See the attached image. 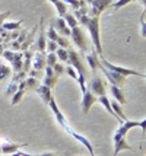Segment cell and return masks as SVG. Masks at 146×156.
<instances>
[{
	"mask_svg": "<svg viewBox=\"0 0 146 156\" xmlns=\"http://www.w3.org/2000/svg\"><path fill=\"white\" fill-rule=\"evenodd\" d=\"M110 92H111V96L114 98V101H117L118 104L124 105L126 104V98H124V92H123V88H117V86H110Z\"/></svg>",
	"mask_w": 146,
	"mask_h": 156,
	"instance_id": "cell-20",
	"label": "cell"
},
{
	"mask_svg": "<svg viewBox=\"0 0 146 156\" xmlns=\"http://www.w3.org/2000/svg\"><path fill=\"white\" fill-rule=\"evenodd\" d=\"M97 102V96L94 95L91 90H85L84 92V96H82V102H80V105H82V114H88V111L92 108V105Z\"/></svg>",
	"mask_w": 146,
	"mask_h": 156,
	"instance_id": "cell-12",
	"label": "cell"
},
{
	"mask_svg": "<svg viewBox=\"0 0 146 156\" xmlns=\"http://www.w3.org/2000/svg\"><path fill=\"white\" fill-rule=\"evenodd\" d=\"M123 150H133L132 146L126 142V137L124 139H120L117 142H114V155L112 156H118V153L123 152Z\"/></svg>",
	"mask_w": 146,
	"mask_h": 156,
	"instance_id": "cell-21",
	"label": "cell"
},
{
	"mask_svg": "<svg viewBox=\"0 0 146 156\" xmlns=\"http://www.w3.org/2000/svg\"><path fill=\"white\" fill-rule=\"evenodd\" d=\"M25 35H27V31H22V35H21V38H19V41H18V42H22V41H23V38H25Z\"/></svg>",
	"mask_w": 146,
	"mask_h": 156,
	"instance_id": "cell-42",
	"label": "cell"
},
{
	"mask_svg": "<svg viewBox=\"0 0 146 156\" xmlns=\"http://www.w3.org/2000/svg\"><path fill=\"white\" fill-rule=\"evenodd\" d=\"M45 61H47V66H48V67H53V66L57 63L56 53H47V55H45Z\"/></svg>",
	"mask_w": 146,
	"mask_h": 156,
	"instance_id": "cell-32",
	"label": "cell"
},
{
	"mask_svg": "<svg viewBox=\"0 0 146 156\" xmlns=\"http://www.w3.org/2000/svg\"><path fill=\"white\" fill-rule=\"evenodd\" d=\"M15 55H16V51H5V53H3V57H5L9 63H12V61L15 60Z\"/></svg>",
	"mask_w": 146,
	"mask_h": 156,
	"instance_id": "cell-38",
	"label": "cell"
},
{
	"mask_svg": "<svg viewBox=\"0 0 146 156\" xmlns=\"http://www.w3.org/2000/svg\"><path fill=\"white\" fill-rule=\"evenodd\" d=\"M48 105H50V108H51V111H53V114H54V118H56V121L60 124V127H67L69 124H67V120H66V117L63 115V112L59 109V107H57V102L56 99H54V96L50 99L48 102Z\"/></svg>",
	"mask_w": 146,
	"mask_h": 156,
	"instance_id": "cell-11",
	"label": "cell"
},
{
	"mask_svg": "<svg viewBox=\"0 0 146 156\" xmlns=\"http://www.w3.org/2000/svg\"><path fill=\"white\" fill-rule=\"evenodd\" d=\"M85 3H86V5H91V3H92V0H85Z\"/></svg>",
	"mask_w": 146,
	"mask_h": 156,
	"instance_id": "cell-44",
	"label": "cell"
},
{
	"mask_svg": "<svg viewBox=\"0 0 146 156\" xmlns=\"http://www.w3.org/2000/svg\"><path fill=\"white\" fill-rule=\"evenodd\" d=\"M12 75V69L5 63H0V80H5L7 76Z\"/></svg>",
	"mask_w": 146,
	"mask_h": 156,
	"instance_id": "cell-25",
	"label": "cell"
},
{
	"mask_svg": "<svg viewBox=\"0 0 146 156\" xmlns=\"http://www.w3.org/2000/svg\"><path fill=\"white\" fill-rule=\"evenodd\" d=\"M66 73H67V75H69L73 80H77V72L72 67L70 64H67V66H66Z\"/></svg>",
	"mask_w": 146,
	"mask_h": 156,
	"instance_id": "cell-35",
	"label": "cell"
},
{
	"mask_svg": "<svg viewBox=\"0 0 146 156\" xmlns=\"http://www.w3.org/2000/svg\"><path fill=\"white\" fill-rule=\"evenodd\" d=\"M67 53H69V61H67V64H70V66L77 72V79H79V77L86 79L88 70H86V64L82 61L80 55L76 53V50H72V48L67 50Z\"/></svg>",
	"mask_w": 146,
	"mask_h": 156,
	"instance_id": "cell-2",
	"label": "cell"
},
{
	"mask_svg": "<svg viewBox=\"0 0 146 156\" xmlns=\"http://www.w3.org/2000/svg\"><path fill=\"white\" fill-rule=\"evenodd\" d=\"M45 70V76L42 77V85L44 86H47V88H54L56 86V83H57V80H59V76H56L54 75V72H53V69L51 67H47L44 69Z\"/></svg>",
	"mask_w": 146,
	"mask_h": 156,
	"instance_id": "cell-14",
	"label": "cell"
},
{
	"mask_svg": "<svg viewBox=\"0 0 146 156\" xmlns=\"http://www.w3.org/2000/svg\"><path fill=\"white\" fill-rule=\"evenodd\" d=\"M0 155H2V146H0Z\"/></svg>",
	"mask_w": 146,
	"mask_h": 156,
	"instance_id": "cell-45",
	"label": "cell"
},
{
	"mask_svg": "<svg viewBox=\"0 0 146 156\" xmlns=\"http://www.w3.org/2000/svg\"><path fill=\"white\" fill-rule=\"evenodd\" d=\"M86 63H88V67L91 69V72L94 75H97V72L99 70V57H98V53L95 51V48L91 51L89 54H86Z\"/></svg>",
	"mask_w": 146,
	"mask_h": 156,
	"instance_id": "cell-13",
	"label": "cell"
},
{
	"mask_svg": "<svg viewBox=\"0 0 146 156\" xmlns=\"http://www.w3.org/2000/svg\"><path fill=\"white\" fill-rule=\"evenodd\" d=\"M51 69H53L54 75L59 76V77H60L62 75H64V72H66V67H64V64H63V63H56Z\"/></svg>",
	"mask_w": 146,
	"mask_h": 156,
	"instance_id": "cell-29",
	"label": "cell"
},
{
	"mask_svg": "<svg viewBox=\"0 0 146 156\" xmlns=\"http://www.w3.org/2000/svg\"><path fill=\"white\" fill-rule=\"evenodd\" d=\"M70 38L73 40L75 45H76L80 51H88V38H86V34H85V31L82 27L77 25V27L72 28Z\"/></svg>",
	"mask_w": 146,
	"mask_h": 156,
	"instance_id": "cell-3",
	"label": "cell"
},
{
	"mask_svg": "<svg viewBox=\"0 0 146 156\" xmlns=\"http://www.w3.org/2000/svg\"><path fill=\"white\" fill-rule=\"evenodd\" d=\"M53 5L56 6L57 13H59V16H60V18H63L64 15L67 13V6H66V3H64L63 0H57V2H54Z\"/></svg>",
	"mask_w": 146,
	"mask_h": 156,
	"instance_id": "cell-23",
	"label": "cell"
},
{
	"mask_svg": "<svg viewBox=\"0 0 146 156\" xmlns=\"http://www.w3.org/2000/svg\"><path fill=\"white\" fill-rule=\"evenodd\" d=\"M145 79H146V75H145Z\"/></svg>",
	"mask_w": 146,
	"mask_h": 156,
	"instance_id": "cell-47",
	"label": "cell"
},
{
	"mask_svg": "<svg viewBox=\"0 0 146 156\" xmlns=\"http://www.w3.org/2000/svg\"><path fill=\"white\" fill-rule=\"evenodd\" d=\"M110 102H111V108H112V111H114V114H116L121 121H126V120H127V117H126L124 112H123V105H121V104H118L117 101H114V99L110 101Z\"/></svg>",
	"mask_w": 146,
	"mask_h": 156,
	"instance_id": "cell-22",
	"label": "cell"
},
{
	"mask_svg": "<svg viewBox=\"0 0 146 156\" xmlns=\"http://www.w3.org/2000/svg\"><path fill=\"white\" fill-rule=\"evenodd\" d=\"M22 20H18V22H3L2 23V28H5L6 31H16L21 28Z\"/></svg>",
	"mask_w": 146,
	"mask_h": 156,
	"instance_id": "cell-27",
	"label": "cell"
},
{
	"mask_svg": "<svg viewBox=\"0 0 146 156\" xmlns=\"http://www.w3.org/2000/svg\"><path fill=\"white\" fill-rule=\"evenodd\" d=\"M45 48H47V37H45V32H44L41 19V31H40L38 38H37V50H38V53H45Z\"/></svg>",
	"mask_w": 146,
	"mask_h": 156,
	"instance_id": "cell-17",
	"label": "cell"
},
{
	"mask_svg": "<svg viewBox=\"0 0 146 156\" xmlns=\"http://www.w3.org/2000/svg\"><path fill=\"white\" fill-rule=\"evenodd\" d=\"M25 89H18L16 92L13 94V99H12V105H16V104H19L21 102V99H22V96L25 95Z\"/></svg>",
	"mask_w": 146,
	"mask_h": 156,
	"instance_id": "cell-31",
	"label": "cell"
},
{
	"mask_svg": "<svg viewBox=\"0 0 146 156\" xmlns=\"http://www.w3.org/2000/svg\"><path fill=\"white\" fill-rule=\"evenodd\" d=\"M139 124H140V121H130V120H126L124 122L120 124V127L117 129V131L114 133L112 140L117 142V140H120V139H124L126 134L129 133V130L133 129V127H139Z\"/></svg>",
	"mask_w": 146,
	"mask_h": 156,
	"instance_id": "cell-7",
	"label": "cell"
},
{
	"mask_svg": "<svg viewBox=\"0 0 146 156\" xmlns=\"http://www.w3.org/2000/svg\"><path fill=\"white\" fill-rule=\"evenodd\" d=\"M16 90H18V83L12 80L10 83H9V88L5 90V94H6V95H13Z\"/></svg>",
	"mask_w": 146,
	"mask_h": 156,
	"instance_id": "cell-34",
	"label": "cell"
},
{
	"mask_svg": "<svg viewBox=\"0 0 146 156\" xmlns=\"http://www.w3.org/2000/svg\"><path fill=\"white\" fill-rule=\"evenodd\" d=\"M28 146L27 143H22V144H18V143H5L2 144V153H6V155H12L15 152L21 149V147H25Z\"/></svg>",
	"mask_w": 146,
	"mask_h": 156,
	"instance_id": "cell-19",
	"label": "cell"
},
{
	"mask_svg": "<svg viewBox=\"0 0 146 156\" xmlns=\"http://www.w3.org/2000/svg\"><path fill=\"white\" fill-rule=\"evenodd\" d=\"M139 127L142 129V143H143V139H145V136H146V118L143 121H140Z\"/></svg>",
	"mask_w": 146,
	"mask_h": 156,
	"instance_id": "cell-40",
	"label": "cell"
},
{
	"mask_svg": "<svg viewBox=\"0 0 146 156\" xmlns=\"http://www.w3.org/2000/svg\"><path fill=\"white\" fill-rule=\"evenodd\" d=\"M56 55H57V60H60L63 64L69 61V53H67V50H64V48H62V47L57 48Z\"/></svg>",
	"mask_w": 146,
	"mask_h": 156,
	"instance_id": "cell-24",
	"label": "cell"
},
{
	"mask_svg": "<svg viewBox=\"0 0 146 156\" xmlns=\"http://www.w3.org/2000/svg\"><path fill=\"white\" fill-rule=\"evenodd\" d=\"M56 42H57V45H59V47L64 48V50H67V48L70 47L69 38H66V37H62V35H59V38H57Z\"/></svg>",
	"mask_w": 146,
	"mask_h": 156,
	"instance_id": "cell-30",
	"label": "cell"
},
{
	"mask_svg": "<svg viewBox=\"0 0 146 156\" xmlns=\"http://www.w3.org/2000/svg\"><path fill=\"white\" fill-rule=\"evenodd\" d=\"M59 45H57V42L54 41H47V48H45V51H48V53H56Z\"/></svg>",
	"mask_w": 146,
	"mask_h": 156,
	"instance_id": "cell-36",
	"label": "cell"
},
{
	"mask_svg": "<svg viewBox=\"0 0 146 156\" xmlns=\"http://www.w3.org/2000/svg\"><path fill=\"white\" fill-rule=\"evenodd\" d=\"M50 27H53L56 29V32L59 35H62V37H66V38H70V34H72V29L67 27V23L64 22L63 18H56V19L51 20V23H50Z\"/></svg>",
	"mask_w": 146,
	"mask_h": 156,
	"instance_id": "cell-9",
	"label": "cell"
},
{
	"mask_svg": "<svg viewBox=\"0 0 146 156\" xmlns=\"http://www.w3.org/2000/svg\"><path fill=\"white\" fill-rule=\"evenodd\" d=\"M110 101H111V99H110V98H108L107 95L97 96V102H99L101 105H104L105 109H107V111H108V112H110V114H111V115L114 117V118H117V121L120 122V124H121V122H124V121H121V120H120V118H118V117L116 115V114H114V111H112V108H111V102H110Z\"/></svg>",
	"mask_w": 146,
	"mask_h": 156,
	"instance_id": "cell-18",
	"label": "cell"
},
{
	"mask_svg": "<svg viewBox=\"0 0 146 156\" xmlns=\"http://www.w3.org/2000/svg\"><path fill=\"white\" fill-rule=\"evenodd\" d=\"M99 58H101V64H102L107 70H110V72H116V73L124 76V77H127V76H139V77H145V75H142V73L136 72V70H132V69H127V67H120V66H116V64L108 63L102 55H99Z\"/></svg>",
	"mask_w": 146,
	"mask_h": 156,
	"instance_id": "cell-5",
	"label": "cell"
},
{
	"mask_svg": "<svg viewBox=\"0 0 146 156\" xmlns=\"http://www.w3.org/2000/svg\"><path fill=\"white\" fill-rule=\"evenodd\" d=\"M130 2H132V0H117V2H112V9H116V10H117V9H120V7H123V6H126V5H127V3H130Z\"/></svg>",
	"mask_w": 146,
	"mask_h": 156,
	"instance_id": "cell-37",
	"label": "cell"
},
{
	"mask_svg": "<svg viewBox=\"0 0 146 156\" xmlns=\"http://www.w3.org/2000/svg\"><path fill=\"white\" fill-rule=\"evenodd\" d=\"M45 37H47V40L48 41H54V42H56L57 38H59V34L56 32V29H54V28L50 27L48 31H47V34H45Z\"/></svg>",
	"mask_w": 146,
	"mask_h": 156,
	"instance_id": "cell-33",
	"label": "cell"
},
{
	"mask_svg": "<svg viewBox=\"0 0 146 156\" xmlns=\"http://www.w3.org/2000/svg\"><path fill=\"white\" fill-rule=\"evenodd\" d=\"M140 2L143 3V7H145V9H143V13H146V0H140Z\"/></svg>",
	"mask_w": 146,
	"mask_h": 156,
	"instance_id": "cell-43",
	"label": "cell"
},
{
	"mask_svg": "<svg viewBox=\"0 0 146 156\" xmlns=\"http://www.w3.org/2000/svg\"><path fill=\"white\" fill-rule=\"evenodd\" d=\"M132 2H140V0H132Z\"/></svg>",
	"mask_w": 146,
	"mask_h": 156,
	"instance_id": "cell-46",
	"label": "cell"
},
{
	"mask_svg": "<svg viewBox=\"0 0 146 156\" xmlns=\"http://www.w3.org/2000/svg\"><path fill=\"white\" fill-rule=\"evenodd\" d=\"M63 19H64V22L67 23V27L72 29V28H75V27H77L79 25V22L76 20V18L73 16L72 13H66L64 16H63Z\"/></svg>",
	"mask_w": 146,
	"mask_h": 156,
	"instance_id": "cell-26",
	"label": "cell"
},
{
	"mask_svg": "<svg viewBox=\"0 0 146 156\" xmlns=\"http://www.w3.org/2000/svg\"><path fill=\"white\" fill-rule=\"evenodd\" d=\"M7 16H10V12H5V13H0V27H2V23H3V20L6 19Z\"/></svg>",
	"mask_w": 146,
	"mask_h": 156,
	"instance_id": "cell-41",
	"label": "cell"
},
{
	"mask_svg": "<svg viewBox=\"0 0 146 156\" xmlns=\"http://www.w3.org/2000/svg\"><path fill=\"white\" fill-rule=\"evenodd\" d=\"M107 82L98 75H94L88 83V90H91L95 96H102L107 94Z\"/></svg>",
	"mask_w": 146,
	"mask_h": 156,
	"instance_id": "cell-4",
	"label": "cell"
},
{
	"mask_svg": "<svg viewBox=\"0 0 146 156\" xmlns=\"http://www.w3.org/2000/svg\"><path fill=\"white\" fill-rule=\"evenodd\" d=\"M112 2H114V0H92L91 9L88 10V13H89L91 16H97V18H99V15L102 13L105 9L111 7Z\"/></svg>",
	"mask_w": 146,
	"mask_h": 156,
	"instance_id": "cell-6",
	"label": "cell"
},
{
	"mask_svg": "<svg viewBox=\"0 0 146 156\" xmlns=\"http://www.w3.org/2000/svg\"><path fill=\"white\" fill-rule=\"evenodd\" d=\"M140 34H142V37L143 38H146V22L145 19H143V16H140Z\"/></svg>",
	"mask_w": 146,
	"mask_h": 156,
	"instance_id": "cell-39",
	"label": "cell"
},
{
	"mask_svg": "<svg viewBox=\"0 0 146 156\" xmlns=\"http://www.w3.org/2000/svg\"><path fill=\"white\" fill-rule=\"evenodd\" d=\"M45 53H37L34 58V64H32V69L34 70H38V72H42L44 69L47 67V61H45Z\"/></svg>",
	"mask_w": 146,
	"mask_h": 156,
	"instance_id": "cell-15",
	"label": "cell"
},
{
	"mask_svg": "<svg viewBox=\"0 0 146 156\" xmlns=\"http://www.w3.org/2000/svg\"><path fill=\"white\" fill-rule=\"evenodd\" d=\"M99 70H101V72L107 76V79L111 82L112 86H117V88L124 86V83H126V77H124V76L118 75V73H116V72H110V70H107L102 64H99Z\"/></svg>",
	"mask_w": 146,
	"mask_h": 156,
	"instance_id": "cell-8",
	"label": "cell"
},
{
	"mask_svg": "<svg viewBox=\"0 0 146 156\" xmlns=\"http://www.w3.org/2000/svg\"><path fill=\"white\" fill-rule=\"evenodd\" d=\"M77 22L89 31L91 40H92L95 51L98 53V55H102V45H101V40H99V18L85 15L82 18H79Z\"/></svg>",
	"mask_w": 146,
	"mask_h": 156,
	"instance_id": "cell-1",
	"label": "cell"
},
{
	"mask_svg": "<svg viewBox=\"0 0 146 156\" xmlns=\"http://www.w3.org/2000/svg\"><path fill=\"white\" fill-rule=\"evenodd\" d=\"M37 90V94L41 96V99H42V102L45 104V105H48V102H50V99L53 98V94H51V89L50 88H47V86H44V85H40L38 88L35 89Z\"/></svg>",
	"mask_w": 146,
	"mask_h": 156,
	"instance_id": "cell-16",
	"label": "cell"
},
{
	"mask_svg": "<svg viewBox=\"0 0 146 156\" xmlns=\"http://www.w3.org/2000/svg\"><path fill=\"white\" fill-rule=\"evenodd\" d=\"M64 131H66V133H67L69 136L73 137V139H75L76 142H79L80 144H84L85 147L88 149V152H89V155H91V156H95L94 147H92V144H91V142L88 140V139H86V137H84L82 134H79V133H76V131H75L73 129H70L69 126H67V127H64Z\"/></svg>",
	"mask_w": 146,
	"mask_h": 156,
	"instance_id": "cell-10",
	"label": "cell"
},
{
	"mask_svg": "<svg viewBox=\"0 0 146 156\" xmlns=\"http://www.w3.org/2000/svg\"><path fill=\"white\" fill-rule=\"evenodd\" d=\"M25 83H27V88L28 89H37L40 86V80L35 79V77H31V76L25 79Z\"/></svg>",
	"mask_w": 146,
	"mask_h": 156,
	"instance_id": "cell-28",
	"label": "cell"
}]
</instances>
